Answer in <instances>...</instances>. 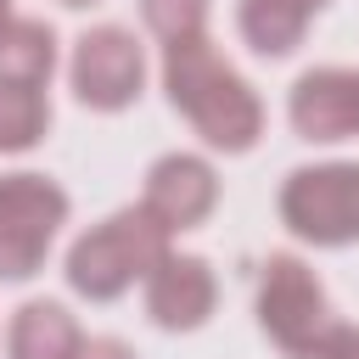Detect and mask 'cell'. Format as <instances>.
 Here are the masks:
<instances>
[{
    "label": "cell",
    "mask_w": 359,
    "mask_h": 359,
    "mask_svg": "<svg viewBox=\"0 0 359 359\" xmlns=\"http://www.w3.org/2000/svg\"><path fill=\"white\" fill-rule=\"evenodd\" d=\"M163 90L174 101V112H185V123L202 135V146L241 157L258 146L264 135V101L258 90L213 50L208 34L163 45Z\"/></svg>",
    "instance_id": "cell-1"
},
{
    "label": "cell",
    "mask_w": 359,
    "mask_h": 359,
    "mask_svg": "<svg viewBox=\"0 0 359 359\" xmlns=\"http://www.w3.org/2000/svg\"><path fill=\"white\" fill-rule=\"evenodd\" d=\"M168 241H174V236H168L140 202H135V208H118V213H107L101 224H90V230L67 247V286H73L79 297H90V303H112V297H123L135 280H146L163 252H174Z\"/></svg>",
    "instance_id": "cell-2"
},
{
    "label": "cell",
    "mask_w": 359,
    "mask_h": 359,
    "mask_svg": "<svg viewBox=\"0 0 359 359\" xmlns=\"http://www.w3.org/2000/svg\"><path fill=\"white\" fill-rule=\"evenodd\" d=\"M331 303L320 275L297 258V252H269L264 275H258V325L264 337L286 353V359H314L325 331H331Z\"/></svg>",
    "instance_id": "cell-3"
},
{
    "label": "cell",
    "mask_w": 359,
    "mask_h": 359,
    "mask_svg": "<svg viewBox=\"0 0 359 359\" xmlns=\"http://www.w3.org/2000/svg\"><path fill=\"white\" fill-rule=\"evenodd\" d=\"M280 224L309 247L359 241V163H309L280 180Z\"/></svg>",
    "instance_id": "cell-4"
},
{
    "label": "cell",
    "mask_w": 359,
    "mask_h": 359,
    "mask_svg": "<svg viewBox=\"0 0 359 359\" xmlns=\"http://www.w3.org/2000/svg\"><path fill=\"white\" fill-rule=\"evenodd\" d=\"M67 224V191L50 174H0V280H34Z\"/></svg>",
    "instance_id": "cell-5"
},
{
    "label": "cell",
    "mask_w": 359,
    "mask_h": 359,
    "mask_svg": "<svg viewBox=\"0 0 359 359\" xmlns=\"http://www.w3.org/2000/svg\"><path fill=\"white\" fill-rule=\"evenodd\" d=\"M67 84L79 95V107L90 112H123L140 101L146 90V50L129 28L118 22H101V28H84L73 39V56H67Z\"/></svg>",
    "instance_id": "cell-6"
},
{
    "label": "cell",
    "mask_w": 359,
    "mask_h": 359,
    "mask_svg": "<svg viewBox=\"0 0 359 359\" xmlns=\"http://www.w3.org/2000/svg\"><path fill=\"white\" fill-rule=\"evenodd\" d=\"M140 208H146L168 236L208 224V213L219 208V174H213V163L196 157V151H163V157L146 168V196H140Z\"/></svg>",
    "instance_id": "cell-7"
},
{
    "label": "cell",
    "mask_w": 359,
    "mask_h": 359,
    "mask_svg": "<svg viewBox=\"0 0 359 359\" xmlns=\"http://www.w3.org/2000/svg\"><path fill=\"white\" fill-rule=\"evenodd\" d=\"M286 118L297 140H314V146L353 140L359 135V67H309L286 95Z\"/></svg>",
    "instance_id": "cell-8"
},
{
    "label": "cell",
    "mask_w": 359,
    "mask_h": 359,
    "mask_svg": "<svg viewBox=\"0 0 359 359\" xmlns=\"http://www.w3.org/2000/svg\"><path fill=\"white\" fill-rule=\"evenodd\" d=\"M140 286H146V314L157 331H196L213 320L219 280H213L208 258H196V252H163Z\"/></svg>",
    "instance_id": "cell-9"
},
{
    "label": "cell",
    "mask_w": 359,
    "mask_h": 359,
    "mask_svg": "<svg viewBox=\"0 0 359 359\" xmlns=\"http://www.w3.org/2000/svg\"><path fill=\"white\" fill-rule=\"evenodd\" d=\"M79 348H84L79 320L50 297L22 303L6 325V359H79Z\"/></svg>",
    "instance_id": "cell-10"
},
{
    "label": "cell",
    "mask_w": 359,
    "mask_h": 359,
    "mask_svg": "<svg viewBox=\"0 0 359 359\" xmlns=\"http://www.w3.org/2000/svg\"><path fill=\"white\" fill-rule=\"evenodd\" d=\"M309 17L314 11H303L297 0H241L236 6V28H241V39L258 50V56H292L297 45H303V34H309Z\"/></svg>",
    "instance_id": "cell-11"
},
{
    "label": "cell",
    "mask_w": 359,
    "mask_h": 359,
    "mask_svg": "<svg viewBox=\"0 0 359 359\" xmlns=\"http://www.w3.org/2000/svg\"><path fill=\"white\" fill-rule=\"evenodd\" d=\"M56 73V34L39 17H17L0 34V84H34L45 90Z\"/></svg>",
    "instance_id": "cell-12"
},
{
    "label": "cell",
    "mask_w": 359,
    "mask_h": 359,
    "mask_svg": "<svg viewBox=\"0 0 359 359\" xmlns=\"http://www.w3.org/2000/svg\"><path fill=\"white\" fill-rule=\"evenodd\" d=\"M50 129V95L34 84H0V151H34Z\"/></svg>",
    "instance_id": "cell-13"
},
{
    "label": "cell",
    "mask_w": 359,
    "mask_h": 359,
    "mask_svg": "<svg viewBox=\"0 0 359 359\" xmlns=\"http://www.w3.org/2000/svg\"><path fill=\"white\" fill-rule=\"evenodd\" d=\"M140 17L151 28V39H163V45L208 34V0H140Z\"/></svg>",
    "instance_id": "cell-14"
},
{
    "label": "cell",
    "mask_w": 359,
    "mask_h": 359,
    "mask_svg": "<svg viewBox=\"0 0 359 359\" xmlns=\"http://www.w3.org/2000/svg\"><path fill=\"white\" fill-rule=\"evenodd\" d=\"M314 359H359V325L331 320V331H325V342H320V353H314Z\"/></svg>",
    "instance_id": "cell-15"
},
{
    "label": "cell",
    "mask_w": 359,
    "mask_h": 359,
    "mask_svg": "<svg viewBox=\"0 0 359 359\" xmlns=\"http://www.w3.org/2000/svg\"><path fill=\"white\" fill-rule=\"evenodd\" d=\"M79 359H135V348H129V342H118V337H84Z\"/></svg>",
    "instance_id": "cell-16"
},
{
    "label": "cell",
    "mask_w": 359,
    "mask_h": 359,
    "mask_svg": "<svg viewBox=\"0 0 359 359\" xmlns=\"http://www.w3.org/2000/svg\"><path fill=\"white\" fill-rule=\"evenodd\" d=\"M11 22H17V17H11V0H0V34H6Z\"/></svg>",
    "instance_id": "cell-17"
},
{
    "label": "cell",
    "mask_w": 359,
    "mask_h": 359,
    "mask_svg": "<svg viewBox=\"0 0 359 359\" xmlns=\"http://www.w3.org/2000/svg\"><path fill=\"white\" fill-rule=\"evenodd\" d=\"M297 6H303V11H325L331 0H297Z\"/></svg>",
    "instance_id": "cell-18"
},
{
    "label": "cell",
    "mask_w": 359,
    "mask_h": 359,
    "mask_svg": "<svg viewBox=\"0 0 359 359\" xmlns=\"http://www.w3.org/2000/svg\"><path fill=\"white\" fill-rule=\"evenodd\" d=\"M62 6H95V0H62Z\"/></svg>",
    "instance_id": "cell-19"
}]
</instances>
